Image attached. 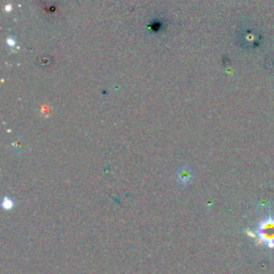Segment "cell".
I'll use <instances>...</instances> for the list:
<instances>
[{
	"mask_svg": "<svg viewBox=\"0 0 274 274\" xmlns=\"http://www.w3.org/2000/svg\"><path fill=\"white\" fill-rule=\"evenodd\" d=\"M256 242L267 249H274V214H268L259 221L258 225L252 233Z\"/></svg>",
	"mask_w": 274,
	"mask_h": 274,
	"instance_id": "1",
	"label": "cell"
},
{
	"mask_svg": "<svg viewBox=\"0 0 274 274\" xmlns=\"http://www.w3.org/2000/svg\"><path fill=\"white\" fill-rule=\"evenodd\" d=\"M177 179L179 183L183 184V186H187V184L191 183L192 179H193V175H192L190 168L182 167L181 169L178 170Z\"/></svg>",
	"mask_w": 274,
	"mask_h": 274,
	"instance_id": "2",
	"label": "cell"
},
{
	"mask_svg": "<svg viewBox=\"0 0 274 274\" xmlns=\"http://www.w3.org/2000/svg\"><path fill=\"white\" fill-rule=\"evenodd\" d=\"M2 207L5 210H10L13 207V202L11 201L10 198H4L2 202Z\"/></svg>",
	"mask_w": 274,
	"mask_h": 274,
	"instance_id": "3",
	"label": "cell"
},
{
	"mask_svg": "<svg viewBox=\"0 0 274 274\" xmlns=\"http://www.w3.org/2000/svg\"><path fill=\"white\" fill-rule=\"evenodd\" d=\"M6 41H8V45H9V46H14V45H15V41L12 40L11 38H9Z\"/></svg>",
	"mask_w": 274,
	"mask_h": 274,
	"instance_id": "4",
	"label": "cell"
}]
</instances>
